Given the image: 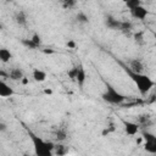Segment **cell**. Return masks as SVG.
Here are the masks:
<instances>
[{
  "mask_svg": "<svg viewBox=\"0 0 156 156\" xmlns=\"http://www.w3.org/2000/svg\"><path fill=\"white\" fill-rule=\"evenodd\" d=\"M123 68H124V72L128 74V77L132 79V82L136 85L139 93H140L143 96H145V95L151 90V88L154 87V84H155L154 80H152L149 76H146V74H144V73H136V72L130 71L127 66H124Z\"/></svg>",
  "mask_w": 156,
  "mask_h": 156,
  "instance_id": "1",
  "label": "cell"
},
{
  "mask_svg": "<svg viewBox=\"0 0 156 156\" xmlns=\"http://www.w3.org/2000/svg\"><path fill=\"white\" fill-rule=\"evenodd\" d=\"M28 134L30 136L33 147H34V154L35 156H54V149L55 144L51 141H46L43 138L35 135L33 132L28 130Z\"/></svg>",
  "mask_w": 156,
  "mask_h": 156,
  "instance_id": "2",
  "label": "cell"
},
{
  "mask_svg": "<svg viewBox=\"0 0 156 156\" xmlns=\"http://www.w3.org/2000/svg\"><path fill=\"white\" fill-rule=\"evenodd\" d=\"M101 98L104 101H106L108 104H113V105H119L127 99L123 94L117 91V89H115V87L111 85L110 83H105V90H104Z\"/></svg>",
  "mask_w": 156,
  "mask_h": 156,
  "instance_id": "3",
  "label": "cell"
},
{
  "mask_svg": "<svg viewBox=\"0 0 156 156\" xmlns=\"http://www.w3.org/2000/svg\"><path fill=\"white\" fill-rule=\"evenodd\" d=\"M144 150L149 154L156 155V135L150 132H143Z\"/></svg>",
  "mask_w": 156,
  "mask_h": 156,
  "instance_id": "4",
  "label": "cell"
},
{
  "mask_svg": "<svg viewBox=\"0 0 156 156\" xmlns=\"http://www.w3.org/2000/svg\"><path fill=\"white\" fill-rule=\"evenodd\" d=\"M123 126H124V130L128 135H136L139 132V124L135 122H130V121H123Z\"/></svg>",
  "mask_w": 156,
  "mask_h": 156,
  "instance_id": "5",
  "label": "cell"
},
{
  "mask_svg": "<svg viewBox=\"0 0 156 156\" xmlns=\"http://www.w3.org/2000/svg\"><path fill=\"white\" fill-rule=\"evenodd\" d=\"M130 15H132L134 18L145 20V18L147 17V15H149V11H147L143 5H140V6H138V7L133 9V10H130Z\"/></svg>",
  "mask_w": 156,
  "mask_h": 156,
  "instance_id": "6",
  "label": "cell"
},
{
  "mask_svg": "<svg viewBox=\"0 0 156 156\" xmlns=\"http://www.w3.org/2000/svg\"><path fill=\"white\" fill-rule=\"evenodd\" d=\"M105 24L107 26V28L110 29H113V30H121V27H122V21L112 17V16H107L105 18Z\"/></svg>",
  "mask_w": 156,
  "mask_h": 156,
  "instance_id": "7",
  "label": "cell"
},
{
  "mask_svg": "<svg viewBox=\"0 0 156 156\" xmlns=\"http://www.w3.org/2000/svg\"><path fill=\"white\" fill-rule=\"evenodd\" d=\"M128 68L133 72H136V73H143L144 71V65L141 62V60L139 58H134V60H130L129 61V66Z\"/></svg>",
  "mask_w": 156,
  "mask_h": 156,
  "instance_id": "8",
  "label": "cell"
},
{
  "mask_svg": "<svg viewBox=\"0 0 156 156\" xmlns=\"http://www.w3.org/2000/svg\"><path fill=\"white\" fill-rule=\"evenodd\" d=\"M15 94L13 89L7 84L5 83L4 80L0 82V96L1 98H9V96H12Z\"/></svg>",
  "mask_w": 156,
  "mask_h": 156,
  "instance_id": "9",
  "label": "cell"
},
{
  "mask_svg": "<svg viewBox=\"0 0 156 156\" xmlns=\"http://www.w3.org/2000/svg\"><path fill=\"white\" fill-rule=\"evenodd\" d=\"M32 77L35 82L38 83H41L46 79V73L43 71V69H39V68H34L33 69V73H32Z\"/></svg>",
  "mask_w": 156,
  "mask_h": 156,
  "instance_id": "10",
  "label": "cell"
},
{
  "mask_svg": "<svg viewBox=\"0 0 156 156\" xmlns=\"http://www.w3.org/2000/svg\"><path fill=\"white\" fill-rule=\"evenodd\" d=\"M9 78L12 79V80H22L24 78V76H23L22 69H20V68H12L9 72Z\"/></svg>",
  "mask_w": 156,
  "mask_h": 156,
  "instance_id": "11",
  "label": "cell"
},
{
  "mask_svg": "<svg viewBox=\"0 0 156 156\" xmlns=\"http://www.w3.org/2000/svg\"><path fill=\"white\" fill-rule=\"evenodd\" d=\"M15 22L18 26H26L27 24V16L24 11H17L15 15Z\"/></svg>",
  "mask_w": 156,
  "mask_h": 156,
  "instance_id": "12",
  "label": "cell"
},
{
  "mask_svg": "<svg viewBox=\"0 0 156 156\" xmlns=\"http://www.w3.org/2000/svg\"><path fill=\"white\" fill-rule=\"evenodd\" d=\"M55 138H56V140H58L60 143L63 141V140H66V139H67V129H66L65 127L57 128L56 132H55Z\"/></svg>",
  "mask_w": 156,
  "mask_h": 156,
  "instance_id": "13",
  "label": "cell"
},
{
  "mask_svg": "<svg viewBox=\"0 0 156 156\" xmlns=\"http://www.w3.org/2000/svg\"><path fill=\"white\" fill-rule=\"evenodd\" d=\"M11 58H12V54L10 52V50H7L6 48L0 49V60H1L4 63L9 62Z\"/></svg>",
  "mask_w": 156,
  "mask_h": 156,
  "instance_id": "14",
  "label": "cell"
},
{
  "mask_svg": "<svg viewBox=\"0 0 156 156\" xmlns=\"http://www.w3.org/2000/svg\"><path fill=\"white\" fill-rule=\"evenodd\" d=\"M85 71H84V68H83V66L82 65H79L78 66V72H77V78H76V80L78 82V84L79 85H83V83H84V80H85Z\"/></svg>",
  "mask_w": 156,
  "mask_h": 156,
  "instance_id": "15",
  "label": "cell"
},
{
  "mask_svg": "<svg viewBox=\"0 0 156 156\" xmlns=\"http://www.w3.org/2000/svg\"><path fill=\"white\" fill-rule=\"evenodd\" d=\"M66 152H67V147H66L65 145H62V144H57V145H55L54 154H55L56 156H63Z\"/></svg>",
  "mask_w": 156,
  "mask_h": 156,
  "instance_id": "16",
  "label": "cell"
},
{
  "mask_svg": "<svg viewBox=\"0 0 156 156\" xmlns=\"http://www.w3.org/2000/svg\"><path fill=\"white\" fill-rule=\"evenodd\" d=\"M140 5H141V2L139 0H128V1H126V6L129 9V11L135 9V7H138V6H140Z\"/></svg>",
  "mask_w": 156,
  "mask_h": 156,
  "instance_id": "17",
  "label": "cell"
},
{
  "mask_svg": "<svg viewBox=\"0 0 156 156\" xmlns=\"http://www.w3.org/2000/svg\"><path fill=\"white\" fill-rule=\"evenodd\" d=\"M77 21H78V22H82V23H87V22L89 21V18H88V16H87L84 12H78V15H77Z\"/></svg>",
  "mask_w": 156,
  "mask_h": 156,
  "instance_id": "18",
  "label": "cell"
},
{
  "mask_svg": "<svg viewBox=\"0 0 156 156\" xmlns=\"http://www.w3.org/2000/svg\"><path fill=\"white\" fill-rule=\"evenodd\" d=\"M139 122L141 123V124H149L150 123V117H149V115H143V116H139Z\"/></svg>",
  "mask_w": 156,
  "mask_h": 156,
  "instance_id": "19",
  "label": "cell"
},
{
  "mask_svg": "<svg viewBox=\"0 0 156 156\" xmlns=\"http://www.w3.org/2000/svg\"><path fill=\"white\" fill-rule=\"evenodd\" d=\"M30 40L37 45V48L40 46V44H41V39H40V37H39L38 34H33V37L30 38Z\"/></svg>",
  "mask_w": 156,
  "mask_h": 156,
  "instance_id": "20",
  "label": "cell"
},
{
  "mask_svg": "<svg viewBox=\"0 0 156 156\" xmlns=\"http://www.w3.org/2000/svg\"><path fill=\"white\" fill-rule=\"evenodd\" d=\"M77 72H78V66H77V67H73V68L68 72V76L71 77V79L76 80V78H77Z\"/></svg>",
  "mask_w": 156,
  "mask_h": 156,
  "instance_id": "21",
  "label": "cell"
},
{
  "mask_svg": "<svg viewBox=\"0 0 156 156\" xmlns=\"http://www.w3.org/2000/svg\"><path fill=\"white\" fill-rule=\"evenodd\" d=\"M22 43H23L26 46H28L29 49H35V48H37V45H35L30 39H29V40H26V39H24V40H22Z\"/></svg>",
  "mask_w": 156,
  "mask_h": 156,
  "instance_id": "22",
  "label": "cell"
},
{
  "mask_svg": "<svg viewBox=\"0 0 156 156\" xmlns=\"http://www.w3.org/2000/svg\"><path fill=\"white\" fill-rule=\"evenodd\" d=\"M74 4H76L74 1H65V2H63V7H65V9H67V7H71V6H73Z\"/></svg>",
  "mask_w": 156,
  "mask_h": 156,
  "instance_id": "23",
  "label": "cell"
},
{
  "mask_svg": "<svg viewBox=\"0 0 156 156\" xmlns=\"http://www.w3.org/2000/svg\"><path fill=\"white\" fill-rule=\"evenodd\" d=\"M67 45H68V46H71V48H74V46H76V44H74L73 41H68V43H67Z\"/></svg>",
  "mask_w": 156,
  "mask_h": 156,
  "instance_id": "24",
  "label": "cell"
},
{
  "mask_svg": "<svg viewBox=\"0 0 156 156\" xmlns=\"http://www.w3.org/2000/svg\"><path fill=\"white\" fill-rule=\"evenodd\" d=\"M152 34H154V38H155V46H156V32H152Z\"/></svg>",
  "mask_w": 156,
  "mask_h": 156,
  "instance_id": "25",
  "label": "cell"
}]
</instances>
